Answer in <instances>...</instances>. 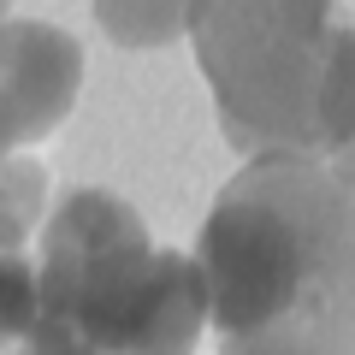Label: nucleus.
Wrapping results in <instances>:
<instances>
[{"label":"nucleus","mask_w":355,"mask_h":355,"mask_svg":"<svg viewBox=\"0 0 355 355\" xmlns=\"http://www.w3.org/2000/svg\"><path fill=\"white\" fill-rule=\"evenodd\" d=\"M190 261L219 355H355V202L343 160H249L214 196Z\"/></svg>","instance_id":"obj_1"},{"label":"nucleus","mask_w":355,"mask_h":355,"mask_svg":"<svg viewBox=\"0 0 355 355\" xmlns=\"http://www.w3.org/2000/svg\"><path fill=\"white\" fill-rule=\"evenodd\" d=\"M207 291L113 190H71L42 225L36 308L12 355H196Z\"/></svg>","instance_id":"obj_2"},{"label":"nucleus","mask_w":355,"mask_h":355,"mask_svg":"<svg viewBox=\"0 0 355 355\" xmlns=\"http://www.w3.org/2000/svg\"><path fill=\"white\" fill-rule=\"evenodd\" d=\"M184 36L214 89L219 130L243 160L349 154L355 89L343 0H190Z\"/></svg>","instance_id":"obj_3"},{"label":"nucleus","mask_w":355,"mask_h":355,"mask_svg":"<svg viewBox=\"0 0 355 355\" xmlns=\"http://www.w3.org/2000/svg\"><path fill=\"white\" fill-rule=\"evenodd\" d=\"M83 89V48L60 24L0 18V154H18L71 119Z\"/></svg>","instance_id":"obj_4"},{"label":"nucleus","mask_w":355,"mask_h":355,"mask_svg":"<svg viewBox=\"0 0 355 355\" xmlns=\"http://www.w3.org/2000/svg\"><path fill=\"white\" fill-rule=\"evenodd\" d=\"M95 24L119 48H166L190 24V0H95Z\"/></svg>","instance_id":"obj_5"},{"label":"nucleus","mask_w":355,"mask_h":355,"mask_svg":"<svg viewBox=\"0 0 355 355\" xmlns=\"http://www.w3.org/2000/svg\"><path fill=\"white\" fill-rule=\"evenodd\" d=\"M42 202H48V172L36 160L0 154V249H24L36 237Z\"/></svg>","instance_id":"obj_6"},{"label":"nucleus","mask_w":355,"mask_h":355,"mask_svg":"<svg viewBox=\"0 0 355 355\" xmlns=\"http://www.w3.org/2000/svg\"><path fill=\"white\" fill-rule=\"evenodd\" d=\"M36 308V261L24 249H0V355H12Z\"/></svg>","instance_id":"obj_7"},{"label":"nucleus","mask_w":355,"mask_h":355,"mask_svg":"<svg viewBox=\"0 0 355 355\" xmlns=\"http://www.w3.org/2000/svg\"><path fill=\"white\" fill-rule=\"evenodd\" d=\"M6 6H12V0H0V18H6Z\"/></svg>","instance_id":"obj_8"}]
</instances>
